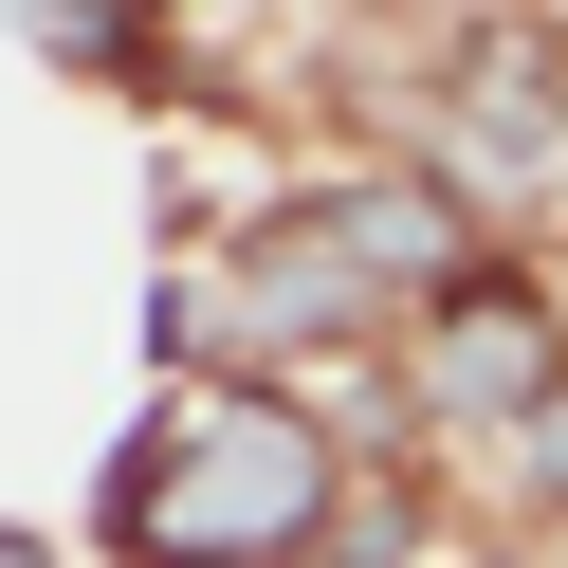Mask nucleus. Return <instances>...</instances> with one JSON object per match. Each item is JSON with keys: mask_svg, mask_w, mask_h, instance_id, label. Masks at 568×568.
<instances>
[{"mask_svg": "<svg viewBox=\"0 0 568 568\" xmlns=\"http://www.w3.org/2000/svg\"><path fill=\"white\" fill-rule=\"evenodd\" d=\"M312 514H331V440L294 404H148L111 458L129 568H275Z\"/></svg>", "mask_w": 568, "mask_h": 568, "instance_id": "1", "label": "nucleus"}, {"mask_svg": "<svg viewBox=\"0 0 568 568\" xmlns=\"http://www.w3.org/2000/svg\"><path fill=\"white\" fill-rule=\"evenodd\" d=\"M440 312V294H477V239H458V202L440 184H331V202H294V221H257V275H239V331L257 348H312V331H367V312Z\"/></svg>", "mask_w": 568, "mask_h": 568, "instance_id": "2", "label": "nucleus"}, {"mask_svg": "<svg viewBox=\"0 0 568 568\" xmlns=\"http://www.w3.org/2000/svg\"><path fill=\"white\" fill-rule=\"evenodd\" d=\"M404 367H422V422H531V404L568 385V312H550V294H514V275H477V294L422 312Z\"/></svg>", "mask_w": 568, "mask_h": 568, "instance_id": "3", "label": "nucleus"}, {"mask_svg": "<svg viewBox=\"0 0 568 568\" xmlns=\"http://www.w3.org/2000/svg\"><path fill=\"white\" fill-rule=\"evenodd\" d=\"M440 129H458L477 184H550L568 165V38H531V19L440 38Z\"/></svg>", "mask_w": 568, "mask_h": 568, "instance_id": "4", "label": "nucleus"}, {"mask_svg": "<svg viewBox=\"0 0 568 568\" xmlns=\"http://www.w3.org/2000/svg\"><path fill=\"white\" fill-rule=\"evenodd\" d=\"M514 440H531V495H568V385H550V404L514 422Z\"/></svg>", "mask_w": 568, "mask_h": 568, "instance_id": "5", "label": "nucleus"}, {"mask_svg": "<svg viewBox=\"0 0 568 568\" xmlns=\"http://www.w3.org/2000/svg\"><path fill=\"white\" fill-rule=\"evenodd\" d=\"M0 568H55V550H38V531H0Z\"/></svg>", "mask_w": 568, "mask_h": 568, "instance_id": "6", "label": "nucleus"}]
</instances>
